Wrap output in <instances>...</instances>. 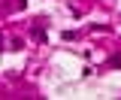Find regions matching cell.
<instances>
[{"label":"cell","instance_id":"6da1fadb","mask_svg":"<svg viewBox=\"0 0 121 100\" xmlns=\"http://www.w3.org/2000/svg\"><path fill=\"white\" fill-rule=\"evenodd\" d=\"M30 36H33V40H36V43H45V24H43V21H39V24H33V27H30Z\"/></svg>","mask_w":121,"mask_h":100},{"label":"cell","instance_id":"7a4b0ae2","mask_svg":"<svg viewBox=\"0 0 121 100\" xmlns=\"http://www.w3.org/2000/svg\"><path fill=\"white\" fill-rule=\"evenodd\" d=\"M109 67H121V55H115V58H109Z\"/></svg>","mask_w":121,"mask_h":100}]
</instances>
